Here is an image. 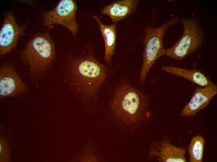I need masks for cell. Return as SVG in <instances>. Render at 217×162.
I'll return each instance as SVG.
<instances>
[{
	"mask_svg": "<svg viewBox=\"0 0 217 162\" xmlns=\"http://www.w3.org/2000/svg\"><path fill=\"white\" fill-rule=\"evenodd\" d=\"M107 75L105 66L92 55L77 57L69 65L70 86L84 92L91 93L97 90L103 83Z\"/></svg>",
	"mask_w": 217,
	"mask_h": 162,
	"instance_id": "6da1fadb",
	"label": "cell"
},
{
	"mask_svg": "<svg viewBox=\"0 0 217 162\" xmlns=\"http://www.w3.org/2000/svg\"><path fill=\"white\" fill-rule=\"evenodd\" d=\"M29 66V76L34 81L40 79L55 57L54 44L48 32L39 34L29 41L21 53Z\"/></svg>",
	"mask_w": 217,
	"mask_h": 162,
	"instance_id": "7a4b0ae2",
	"label": "cell"
},
{
	"mask_svg": "<svg viewBox=\"0 0 217 162\" xmlns=\"http://www.w3.org/2000/svg\"><path fill=\"white\" fill-rule=\"evenodd\" d=\"M149 101L142 91L124 83L118 87L112 108L117 115L127 125L138 122L146 112Z\"/></svg>",
	"mask_w": 217,
	"mask_h": 162,
	"instance_id": "3957f363",
	"label": "cell"
},
{
	"mask_svg": "<svg viewBox=\"0 0 217 162\" xmlns=\"http://www.w3.org/2000/svg\"><path fill=\"white\" fill-rule=\"evenodd\" d=\"M179 21L178 17L172 18L158 27H146L143 40L142 65L140 72V80L144 83L147 76L155 62L165 55L163 39L167 29L171 25Z\"/></svg>",
	"mask_w": 217,
	"mask_h": 162,
	"instance_id": "277c9868",
	"label": "cell"
},
{
	"mask_svg": "<svg viewBox=\"0 0 217 162\" xmlns=\"http://www.w3.org/2000/svg\"><path fill=\"white\" fill-rule=\"evenodd\" d=\"M181 23L183 30L181 37L174 45L165 49V55L173 60L183 59L197 50L203 41V31L196 19L186 18Z\"/></svg>",
	"mask_w": 217,
	"mask_h": 162,
	"instance_id": "5b68a950",
	"label": "cell"
},
{
	"mask_svg": "<svg viewBox=\"0 0 217 162\" xmlns=\"http://www.w3.org/2000/svg\"><path fill=\"white\" fill-rule=\"evenodd\" d=\"M77 8L75 1H60L53 9L45 12L44 25L49 27L55 24L61 25L67 29L74 36H75L78 30V25L75 19Z\"/></svg>",
	"mask_w": 217,
	"mask_h": 162,
	"instance_id": "8992f818",
	"label": "cell"
},
{
	"mask_svg": "<svg viewBox=\"0 0 217 162\" xmlns=\"http://www.w3.org/2000/svg\"><path fill=\"white\" fill-rule=\"evenodd\" d=\"M25 26L17 23L11 12L5 15L0 31V55L2 56L10 52L16 47L20 36L24 33Z\"/></svg>",
	"mask_w": 217,
	"mask_h": 162,
	"instance_id": "52a82bcc",
	"label": "cell"
},
{
	"mask_svg": "<svg viewBox=\"0 0 217 162\" xmlns=\"http://www.w3.org/2000/svg\"><path fill=\"white\" fill-rule=\"evenodd\" d=\"M217 94V86L215 83L205 87H197L190 99L181 110L182 117H193L206 107Z\"/></svg>",
	"mask_w": 217,
	"mask_h": 162,
	"instance_id": "ba28073f",
	"label": "cell"
},
{
	"mask_svg": "<svg viewBox=\"0 0 217 162\" xmlns=\"http://www.w3.org/2000/svg\"><path fill=\"white\" fill-rule=\"evenodd\" d=\"M27 87L15 69L9 65L0 69V96L4 98L26 92Z\"/></svg>",
	"mask_w": 217,
	"mask_h": 162,
	"instance_id": "9c48e42d",
	"label": "cell"
},
{
	"mask_svg": "<svg viewBox=\"0 0 217 162\" xmlns=\"http://www.w3.org/2000/svg\"><path fill=\"white\" fill-rule=\"evenodd\" d=\"M150 156H156L163 162H186V149L172 144L168 140L154 143L151 146Z\"/></svg>",
	"mask_w": 217,
	"mask_h": 162,
	"instance_id": "30bf717a",
	"label": "cell"
},
{
	"mask_svg": "<svg viewBox=\"0 0 217 162\" xmlns=\"http://www.w3.org/2000/svg\"><path fill=\"white\" fill-rule=\"evenodd\" d=\"M138 2L137 0H117L104 7L100 12L108 16L113 22L117 23L133 13Z\"/></svg>",
	"mask_w": 217,
	"mask_h": 162,
	"instance_id": "8fae6325",
	"label": "cell"
},
{
	"mask_svg": "<svg viewBox=\"0 0 217 162\" xmlns=\"http://www.w3.org/2000/svg\"><path fill=\"white\" fill-rule=\"evenodd\" d=\"M161 69L187 79L200 87H205L214 83L207 76L198 70L189 69L169 66H163L161 67Z\"/></svg>",
	"mask_w": 217,
	"mask_h": 162,
	"instance_id": "7c38bea8",
	"label": "cell"
},
{
	"mask_svg": "<svg viewBox=\"0 0 217 162\" xmlns=\"http://www.w3.org/2000/svg\"><path fill=\"white\" fill-rule=\"evenodd\" d=\"M98 23L104 41L105 52L104 59L107 63H110L112 59L115 49L116 42V25L113 24L106 25L101 22L96 16H92Z\"/></svg>",
	"mask_w": 217,
	"mask_h": 162,
	"instance_id": "4fadbf2b",
	"label": "cell"
},
{
	"mask_svg": "<svg viewBox=\"0 0 217 162\" xmlns=\"http://www.w3.org/2000/svg\"><path fill=\"white\" fill-rule=\"evenodd\" d=\"M205 140L200 135L193 137L188 146L190 162L203 161Z\"/></svg>",
	"mask_w": 217,
	"mask_h": 162,
	"instance_id": "5bb4252c",
	"label": "cell"
}]
</instances>
